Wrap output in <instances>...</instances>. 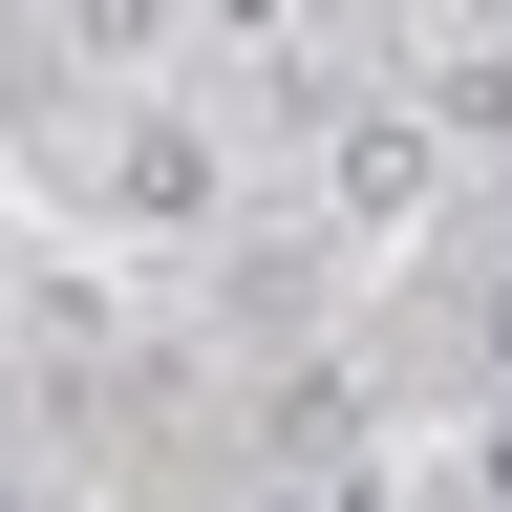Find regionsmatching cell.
<instances>
[{"instance_id": "3957f363", "label": "cell", "mask_w": 512, "mask_h": 512, "mask_svg": "<svg viewBox=\"0 0 512 512\" xmlns=\"http://www.w3.org/2000/svg\"><path fill=\"white\" fill-rule=\"evenodd\" d=\"M107 192L171 235V214H214V150H192V128H128V150H107Z\"/></svg>"}, {"instance_id": "7a4b0ae2", "label": "cell", "mask_w": 512, "mask_h": 512, "mask_svg": "<svg viewBox=\"0 0 512 512\" xmlns=\"http://www.w3.org/2000/svg\"><path fill=\"white\" fill-rule=\"evenodd\" d=\"M256 448H278V470H363V384H342V363H278Z\"/></svg>"}, {"instance_id": "6da1fadb", "label": "cell", "mask_w": 512, "mask_h": 512, "mask_svg": "<svg viewBox=\"0 0 512 512\" xmlns=\"http://www.w3.org/2000/svg\"><path fill=\"white\" fill-rule=\"evenodd\" d=\"M427 171H448V150H427V128H406V107H363V128H342V150H320V192H342V214H363V235H406V214H427Z\"/></svg>"}, {"instance_id": "5b68a950", "label": "cell", "mask_w": 512, "mask_h": 512, "mask_svg": "<svg viewBox=\"0 0 512 512\" xmlns=\"http://www.w3.org/2000/svg\"><path fill=\"white\" fill-rule=\"evenodd\" d=\"M256 512H363V470H278V491H256Z\"/></svg>"}, {"instance_id": "277c9868", "label": "cell", "mask_w": 512, "mask_h": 512, "mask_svg": "<svg viewBox=\"0 0 512 512\" xmlns=\"http://www.w3.org/2000/svg\"><path fill=\"white\" fill-rule=\"evenodd\" d=\"M427 150H512V43H470V64H427Z\"/></svg>"}, {"instance_id": "52a82bcc", "label": "cell", "mask_w": 512, "mask_h": 512, "mask_svg": "<svg viewBox=\"0 0 512 512\" xmlns=\"http://www.w3.org/2000/svg\"><path fill=\"white\" fill-rule=\"evenodd\" d=\"M470 320H491V363H512V278H491V299H470Z\"/></svg>"}, {"instance_id": "8992f818", "label": "cell", "mask_w": 512, "mask_h": 512, "mask_svg": "<svg viewBox=\"0 0 512 512\" xmlns=\"http://www.w3.org/2000/svg\"><path fill=\"white\" fill-rule=\"evenodd\" d=\"M470 470H491V512H512V427H491V448H470Z\"/></svg>"}]
</instances>
